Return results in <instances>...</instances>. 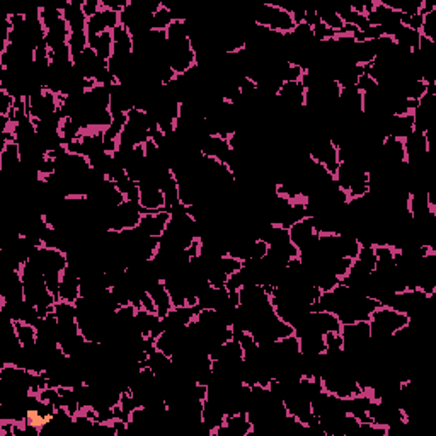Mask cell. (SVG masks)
I'll return each mask as SVG.
<instances>
[{"label": "cell", "instance_id": "obj_10", "mask_svg": "<svg viewBox=\"0 0 436 436\" xmlns=\"http://www.w3.org/2000/svg\"><path fill=\"white\" fill-rule=\"evenodd\" d=\"M288 232L293 246L298 249V254L304 251H309V249H312L319 244V234L317 230H315L314 220L310 217L295 223V225L288 228Z\"/></svg>", "mask_w": 436, "mask_h": 436}, {"label": "cell", "instance_id": "obj_13", "mask_svg": "<svg viewBox=\"0 0 436 436\" xmlns=\"http://www.w3.org/2000/svg\"><path fill=\"white\" fill-rule=\"evenodd\" d=\"M81 297H82L81 276H78V273L76 271V269L66 266L64 275H61L60 288H58V300L69 302V304H76Z\"/></svg>", "mask_w": 436, "mask_h": 436}, {"label": "cell", "instance_id": "obj_11", "mask_svg": "<svg viewBox=\"0 0 436 436\" xmlns=\"http://www.w3.org/2000/svg\"><path fill=\"white\" fill-rule=\"evenodd\" d=\"M119 12L105 9L102 7L98 14L87 19V41L95 38V36L102 35L106 31H113L119 26Z\"/></svg>", "mask_w": 436, "mask_h": 436}, {"label": "cell", "instance_id": "obj_1", "mask_svg": "<svg viewBox=\"0 0 436 436\" xmlns=\"http://www.w3.org/2000/svg\"><path fill=\"white\" fill-rule=\"evenodd\" d=\"M380 304L373 298L361 295L355 290L339 283L331 292H322L321 298L310 305V310H322L338 315L341 324H353L368 321L370 315L379 309Z\"/></svg>", "mask_w": 436, "mask_h": 436}, {"label": "cell", "instance_id": "obj_21", "mask_svg": "<svg viewBox=\"0 0 436 436\" xmlns=\"http://www.w3.org/2000/svg\"><path fill=\"white\" fill-rule=\"evenodd\" d=\"M392 40L396 41L397 47L408 49V52H416L419 48V41H421V31L411 29L409 26L401 24L396 33H394Z\"/></svg>", "mask_w": 436, "mask_h": 436}, {"label": "cell", "instance_id": "obj_6", "mask_svg": "<svg viewBox=\"0 0 436 436\" xmlns=\"http://www.w3.org/2000/svg\"><path fill=\"white\" fill-rule=\"evenodd\" d=\"M143 213L145 211L139 203L124 199L122 205H118L106 215V228L111 232H123L130 230V228H136Z\"/></svg>", "mask_w": 436, "mask_h": 436}, {"label": "cell", "instance_id": "obj_15", "mask_svg": "<svg viewBox=\"0 0 436 436\" xmlns=\"http://www.w3.org/2000/svg\"><path fill=\"white\" fill-rule=\"evenodd\" d=\"M84 0H69L64 7V18L70 33H87V16L82 9Z\"/></svg>", "mask_w": 436, "mask_h": 436}, {"label": "cell", "instance_id": "obj_14", "mask_svg": "<svg viewBox=\"0 0 436 436\" xmlns=\"http://www.w3.org/2000/svg\"><path fill=\"white\" fill-rule=\"evenodd\" d=\"M169 220H171V211L167 210H159V211H147L140 218L139 228L145 232L151 237L159 239L164 234L165 227H167Z\"/></svg>", "mask_w": 436, "mask_h": 436}, {"label": "cell", "instance_id": "obj_27", "mask_svg": "<svg viewBox=\"0 0 436 436\" xmlns=\"http://www.w3.org/2000/svg\"><path fill=\"white\" fill-rule=\"evenodd\" d=\"M356 264H360L361 268L368 269V271H373L377 266V254H375V247L373 246H361L358 256L355 259Z\"/></svg>", "mask_w": 436, "mask_h": 436}, {"label": "cell", "instance_id": "obj_12", "mask_svg": "<svg viewBox=\"0 0 436 436\" xmlns=\"http://www.w3.org/2000/svg\"><path fill=\"white\" fill-rule=\"evenodd\" d=\"M139 189H140L139 205L142 206L145 213H147V211L165 210V196L155 182L152 181L139 182Z\"/></svg>", "mask_w": 436, "mask_h": 436}, {"label": "cell", "instance_id": "obj_16", "mask_svg": "<svg viewBox=\"0 0 436 436\" xmlns=\"http://www.w3.org/2000/svg\"><path fill=\"white\" fill-rule=\"evenodd\" d=\"M414 131V116L413 113L402 116H390L385 123V133L387 136L397 140H406Z\"/></svg>", "mask_w": 436, "mask_h": 436}, {"label": "cell", "instance_id": "obj_26", "mask_svg": "<svg viewBox=\"0 0 436 436\" xmlns=\"http://www.w3.org/2000/svg\"><path fill=\"white\" fill-rule=\"evenodd\" d=\"M174 23L172 12L162 2L160 9L152 16V31H165Z\"/></svg>", "mask_w": 436, "mask_h": 436}, {"label": "cell", "instance_id": "obj_28", "mask_svg": "<svg viewBox=\"0 0 436 436\" xmlns=\"http://www.w3.org/2000/svg\"><path fill=\"white\" fill-rule=\"evenodd\" d=\"M377 87H379V84H377V82L373 81V78L368 76L367 72H365L363 76L358 78V82H356V89H358L361 94L372 93V90H375Z\"/></svg>", "mask_w": 436, "mask_h": 436}, {"label": "cell", "instance_id": "obj_25", "mask_svg": "<svg viewBox=\"0 0 436 436\" xmlns=\"http://www.w3.org/2000/svg\"><path fill=\"white\" fill-rule=\"evenodd\" d=\"M16 334H18L19 341L24 348L35 346L36 341H38V329L33 324L16 322Z\"/></svg>", "mask_w": 436, "mask_h": 436}, {"label": "cell", "instance_id": "obj_17", "mask_svg": "<svg viewBox=\"0 0 436 436\" xmlns=\"http://www.w3.org/2000/svg\"><path fill=\"white\" fill-rule=\"evenodd\" d=\"M145 367H148L152 370L153 375L157 379H165V377L172 375L174 372V361L171 356L164 355V353L159 350H151L147 353V360H145Z\"/></svg>", "mask_w": 436, "mask_h": 436}, {"label": "cell", "instance_id": "obj_5", "mask_svg": "<svg viewBox=\"0 0 436 436\" xmlns=\"http://www.w3.org/2000/svg\"><path fill=\"white\" fill-rule=\"evenodd\" d=\"M252 20L269 31L280 33V35H288L297 28L292 14L283 6H276V4H263L257 7L256 14H252Z\"/></svg>", "mask_w": 436, "mask_h": 436}, {"label": "cell", "instance_id": "obj_22", "mask_svg": "<svg viewBox=\"0 0 436 436\" xmlns=\"http://www.w3.org/2000/svg\"><path fill=\"white\" fill-rule=\"evenodd\" d=\"M89 47L98 53L101 60L110 61L111 57H113V35H111V31L102 33V35L89 40Z\"/></svg>", "mask_w": 436, "mask_h": 436}, {"label": "cell", "instance_id": "obj_29", "mask_svg": "<svg viewBox=\"0 0 436 436\" xmlns=\"http://www.w3.org/2000/svg\"><path fill=\"white\" fill-rule=\"evenodd\" d=\"M82 9H84V14L87 16V19H89L102 9V4H101V0H84Z\"/></svg>", "mask_w": 436, "mask_h": 436}, {"label": "cell", "instance_id": "obj_19", "mask_svg": "<svg viewBox=\"0 0 436 436\" xmlns=\"http://www.w3.org/2000/svg\"><path fill=\"white\" fill-rule=\"evenodd\" d=\"M225 411L222 409V406H218L217 402L205 399L203 402V426L206 428V431L211 435L213 431H217L220 426H223L225 423Z\"/></svg>", "mask_w": 436, "mask_h": 436}, {"label": "cell", "instance_id": "obj_20", "mask_svg": "<svg viewBox=\"0 0 436 436\" xmlns=\"http://www.w3.org/2000/svg\"><path fill=\"white\" fill-rule=\"evenodd\" d=\"M148 295H151V298L153 300V305H155V312L159 317H165L169 312H171L172 309V300H171V295H169L167 288H165L164 281H155V283H152L147 288Z\"/></svg>", "mask_w": 436, "mask_h": 436}, {"label": "cell", "instance_id": "obj_23", "mask_svg": "<svg viewBox=\"0 0 436 436\" xmlns=\"http://www.w3.org/2000/svg\"><path fill=\"white\" fill-rule=\"evenodd\" d=\"M315 11H317L319 19H321V23L324 24V26L332 29V31H336L338 35H343L344 26H346V24L343 23V19L339 18L338 14H336L334 9H329V7H319V9H315Z\"/></svg>", "mask_w": 436, "mask_h": 436}, {"label": "cell", "instance_id": "obj_18", "mask_svg": "<svg viewBox=\"0 0 436 436\" xmlns=\"http://www.w3.org/2000/svg\"><path fill=\"white\" fill-rule=\"evenodd\" d=\"M113 35V57L116 60H128L133 57V36L126 28L119 24L118 28L111 31Z\"/></svg>", "mask_w": 436, "mask_h": 436}, {"label": "cell", "instance_id": "obj_3", "mask_svg": "<svg viewBox=\"0 0 436 436\" xmlns=\"http://www.w3.org/2000/svg\"><path fill=\"white\" fill-rule=\"evenodd\" d=\"M334 179L350 199L363 198L370 191V176H368V172L361 165L353 160L339 162Z\"/></svg>", "mask_w": 436, "mask_h": 436}, {"label": "cell", "instance_id": "obj_8", "mask_svg": "<svg viewBox=\"0 0 436 436\" xmlns=\"http://www.w3.org/2000/svg\"><path fill=\"white\" fill-rule=\"evenodd\" d=\"M368 419L370 423L382 428H392L399 426L402 423L408 421L404 411L397 406L390 404V402H382V401H372L370 408H368Z\"/></svg>", "mask_w": 436, "mask_h": 436}, {"label": "cell", "instance_id": "obj_4", "mask_svg": "<svg viewBox=\"0 0 436 436\" xmlns=\"http://www.w3.org/2000/svg\"><path fill=\"white\" fill-rule=\"evenodd\" d=\"M370 324V334L372 339L375 341H382V339H387L390 336L396 334L397 331H401L402 327H406L409 324V317L406 314L397 312L392 307L380 305L368 319Z\"/></svg>", "mask_w": 436, "mask_h": 436}, {"label": "cell", "instance_id": "obj_7", "mask_svg": "<svg viewBox=\"0 0 436 436\" xmlns=\"http://www.w3.org/2000/svg\"><path fill=\"white\" fill-rule=\"evenodd\" d=\"M31 263H35L43 271L45 276L48 275H64V271L69 266V257L66 252L60 249L45 247L41 246L35 251V254L29 257Z\"/></svg>", "mask_w": 436, "mask_h": 436}, {"label": "cell", "instance_id": "obj_24", "mask_svg": "<svg viewBox=\"0 0 436 436\" xmlns=\"http://www.w3.org/2000/svg\"><path fill=\"white\" fill-rule=\"evenodd\" d=\"M53 315L57 317L58 324L77 322V307L76 304L58 300L55 302V307H53Z\"/></svg>", "mask_w": 436, "mask_h": 436}, {"label": "cell", "instance_id": "obj_2", "mask_svg": "<svg viewBox=\"0 0 436 436\" xmlns=\"http://www.w3.org/2000/svg\"><path fill=\"white\" fill-rule=\"evenodd\" d=\"M165 36H167V60L172 72L176 76H186L196 65V55L191 47L184 20H174L165 29Z\"/></svg>", "mask_w": 436, "mask_h": 436}, {"label": "cell", "instance_id": "obj_9", "mask_svg": "<svg viewBox=\"0 0 436 436\" xmlns=\"http://www.w3.org/2000/svg\"><path fill=\"white\" fill-rule=\"evenodd\" d=\"M24 101H26L28 113L31 114L33 119L48 118V116L60 111V98L48 89H43L40 90V93L29 95Z\"/></svg>", "mask_w": 436, "mask_h": 436}]
</instances>
